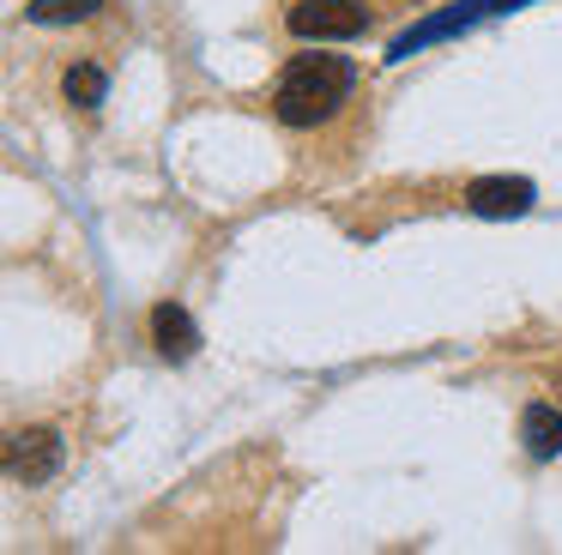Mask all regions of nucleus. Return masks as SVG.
<instances>
[{
  "label": "nucleus",
  "mask_w": 562,
  "mask_h": 555,
  "mask_svg": "<svg viewBox=\"0 0 562 555\" xmlns=\"http://www.w3.org/2000/svg\"><path fill=\"white\" fill-rule=\"evenodd\" d=\"M351 84H357L351 60H339V55H296L291 67L279 72L272 115H279L284 127H321V121L351 97Z\"/></svg>",
  "instance_id": "1"
},
{
  "label": "nucleus",
  "mask_w": 562,
  "mask_h": 555,
  "mask_svg": "<svg viewBox=\"0 0 562 555\" xmlns=\"http://www.w3.org/2000/svg\"><path fill=\"white\" fill-rule=\"evenodd\" d=\"M284 24L296 36H308V43H351V36L369 31V12L357 0H296L284 12Z\"/></svg>",
  "instance_id": "2"
},
{
  "label": "nucleus",
  "mask_w": 562,
  "mask_h": 555,
  "mask_svg": "<svg viewBox=\"0 0 562 555\" xmlns=\"http://www.w3.org/2000/svg\"><path fill=\"white\" fill-rule=\"evenodd\" d=\"M7 471L19 483H49L61 471V434L55 429H19L7 441Z\"/></svg>",
  "instance_id": "3"
},
{
  "label": "nucleus",
  "mask_w": 562,
  "mask_h": 555,
  "mask_svg": "<svg viewBox=\"0 0 562 555\" xmlns=\"http://www.w3.org/2000/svg\"><path fill=\"white\" fill-rule=\"evenodd\" d=\"M532 200H538V188L520 175H484L465 188V205L477 217H520V212H532Z\"/></svg>",
  "instance_id": "4"
},
{
  "label": "nucleus",
  "mask_w": 562,
  "mask_h": 555,
  "mask_svg": "<svg viewBox=\"0 0 562 555\" xmlns=\"http://www.w3.org/2000/svg\"><path fill=\"white\" fill-rule=\"evenodd\" d=\"M151 344H158L170 362H188V356H194V350H200V332H194V320H188V308L158 302V308H151Z\"/></svg>",
  "instance_id": "5"
},
{
  "label": "nucleus",
  "mask_w": 562,
  "mask_h": 555,
  "mask_svg": "<svg viewBox=\"0 0 562 555\" xmlns=\"http://www.w3.org/2000/svg\"><path fill=\"white\" fill-rule=\"evenodd\" d=\"M520 441H526V453H532V458H557V453H562V410H550V405H526V417H520Z\"/></svg>",
  "instance_id": "6"
},
{
  "label": "nucleus",
  "mask_w": 562,
  "mask_h": 555,
  "mask_svg": "<svg viewBox=\"0 0 562 555\" xmlns=\"http://www.w3.org/2000/svg\"><path fill=\"white\" fill-rule=\"evenodd\" d=\"M61 91H67V103H74V109H98L103 91H110V79H103V67H91V60H74L67 79H61Z\"/></svg>",
  "instance_id": "7"
},
{
  "label": "nucleus",
  "mask_w": 562,
  "mask_h": 555,
  "mask_svg": "<svg viewBox=\"0 0 562 555\" xmlns=\"http://www.w3.org/2000/svg\"><path fill=\"white\" fill-rule=\"evenodd\" d=\"M103 0H31V19L37 24H79V19H91Z\"/></svg>",
  "instance_id": "8"
}]
</instances>
